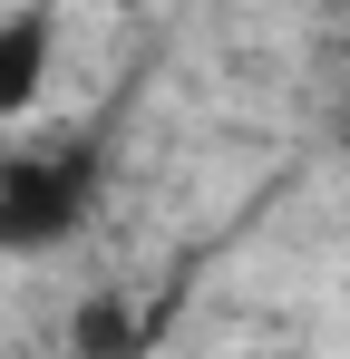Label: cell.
I'll return each instance as SVG.
<instances>
[{
  "label": "cell",
  "mask_w": 350,
  "mask_h": 359,
  "mask_svg": "<svg viewBox=\"0 0 350 359\" xmlns=\"http://www.w3.org/2000/svg\"><path fill=\"white\" fill-rule=\"evenodd\" d=\"M58 88V10L49 0H20L0 10V126H30Z\"/></svg>",
  "instance_id": "cell-1"
}]
</instances>
